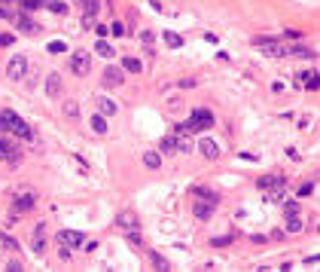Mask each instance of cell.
I'll list each match as a JSON object with an SVG mask.
<instances>
[{"mask_svg":"<svg viewBox=\"0 0 320 272\" xmlns=\"http://www.w3.org/2000/svg\"><path fill=\"white\" fill-rule=\"evenodd\" d=\"M37 202H40V196H37V190H34V187H18V190L13 193V205H16L18 214L37 208Z\"/></svg>","mask_w":320,"mask_h":272,"instance_id":"cell-1","label":"cell"},{"mask_svg":"<svg viewBox=\"0 0 320 272\" xmlns=\"http://www.w3.org/2000/svg\"><path fill=\"white\" fill-rule=\"evenodd\" d=\"M67 67H71V74L86 77V74H91V55L86 49H76V52H71V58H67Z\"/></svg>","mask_w":320,"mask_h":272,"instance_id":"cell-2","label":"cell"},{"mask_svg":"<svg viewBox=\"0 0 320 272\" xmlns=\"http://www.w3.org/2000/svg\"><path fill=\"white\" fill-rule=\"evenodd\" d=\"M211 126H213V113H211V110L196 107V110L189 113V122H186L189 132H204V129H211Z\"/></svg>","mask_w":320,"mask_h":272,"instance_id":"cell-3","label":"cell"},{"mask_svg":"<svg viewBox=\"0 0 320 272\" xmlns=\"http://www.w3.org/2000/svg\"><path fill=\"white\" fill-rule=\"evenodd\" d=\"M256 46L266 52V55H274V58H287V46H281V43L271 40V37H256Z\"/></svg>","mask_w":320,"mask_h":272,"instance_id":"cell-4","label":"cell"},{"mask_svg":"<svg viewBox=\"0 0 320 272\" xmlns=\"http://www.w3.org/2000/svg\"><path fill=\"white\" fill-rule=\"evenodd\" d=\"M61 92H64L61 74H46V98H61Z\"/></svg>","mask_w":320,"mask_h":272,"instance_id":"cell-5","label":"cell"},{"mask_svg":"<svg viewBox=\"0 0 320 272\" xmlns=\"http://www.w3.org/2000/svg\"><path fill=\"white\" fill-rule=\"evenodd\" d=\"M25 71H28V58H25V55H13V58H9V64H6V74L13 77V80H21V77H25Z\"/></svg>","mask_w":320,"mask_h":272,"instance_id":"cell-6","label":"cell"},{"mask_svg":"<svg viewBox=\"0 0 320 272\" xmlns=\"http://www.w3.org/2000/svg\"><path fill=\"white\" fill-rule=\"evenodd\" d=\"M31 251L34 254H43L46 251V223H37L31 233Z\"/></svg>","mask_w":320,"mask_h":272,"instance_id":"cell-7","label":"cell"},{"mask_svg":"<svg viewBox=\"0 0 320 272\" xmlns=\"http://www.w3.org/2000/svg\"><path fill=\"white\" fill-rule=\"evenodd\" d=\"M0 156H3L9 165H18V162H21V156H18V150H16V144H13V141H6V138H0Z\"/></svg>","mask_w":320,"mask_h":272,"instance_id":"cell-8","label":"cell"},{"mask_svg":"<svg viewBox=\"0 0 320 272\" xmlns=\"http://www.w3.org/2000/svg\"><path fill=\"white\" fill-rule=\"evenodd\" d=\"M213 208H216V205H211V202L196 199V205H192V214H196L198 220H211V217H213Z\"/></svg>","mask_w":320,"mask_h":272,"instance_id":"cell-9","label":"cell"},{"mask_svg":"<svg viewBox=\"0 0 320 272\" xmlns=\"http://www.w3.org/2000/svg\"><path fill=\"white\" fill-rule=\"evenodd\" d=\"M58 242L64 248H73V245H83L86 239H83V233H76V230H61L58 233Z\"/></svg>","mask_w":320,"mask_h":272,"instance_id":"cell-10","label":"cell"},{"mask_svg":"<svg viewBox=\"0 0 320 272\" xmlns=\"http://www.w3.org/2000/svg\"><path fill=\"white\" fill-rule=\"evenodd\" d=\"M274 187H287V177H284V175H266V177H259V190H274Z\"/></svg>","mask_w":320,"mask_h":272,"instance_id":"cell-11","label":"cell"},{"mask_svg":"<svg viewBox=\"0 0 320 272\" xmlns=\"http://www.w3.org/2000/svg\"><path fill=\"white\" fill-rule=\"evenodd\" d=\"M101 80H104V86H122L125 74L119 71V67H107V71H104V77H101Z\"/></svg>","mask_w":320,"mask_h":272,"instance_id":"cell-12","label":"cell"},{"mask_svg":"<svg viewBox=\"0 0 320 272\" xmlns=\"http://www.w3.org/2000/svg\"><path fill=\"white\" fill-rule=\"evenodd\" d=\"M13 19H16V25H18L21 34H37V31H40V25H37L34 19H28V16H13Z\"/></svg>","mask_w":320,"mask_h":272,"instance_id":"cell-13","label":"cell"},{"mask_svg":"<svg viewBox=\"0 0 320 272\" xmlns=\"http://www.w3.org/2000/svg\"><path fill=\"white\" fill-rule=\"evenodd\" d=\"M9 132H13L16 138H31V129H28V122L21 119V117H16V119H13V126H9Z\"/></svg>","mask_w":320,"mask_h":272,"instance_id":"cell-14","label":"cell"},{"mask_svg":"<svg viewBox=\"0 0 320 272\" xmlns=\"http://www.w3.org/2000/svg\"><path fill=\"white\" fill-rule=\"evenodd\" d=\"M287 55H290V58H317V52L311 49V46H287Z\"/></svg>","mask_w":320,"mask_h":272,"instance_id":"cell-15","label":"cell"},{"mask_svg":"<svg viewBox=\"0 0 320 272\" xmlns=\"http://www.w3.org/2000/svg\"><path fill=\"white\" fill-rule=\"evenodd\" d=\"M98 113H104V117H113V113H116V101L101 95V98H98Z\"/></svg>","mask_w":320,"mask_h":272,"instance_id":"cell-16","label":"cell"},{"mask_svg":"<svg viewBox=\"0 0 320 272\" xmlns=\"http://www.w3.org/2000/svg\"><path fill=\"white\" fill-rule=\"evenodd\" d=\"M116 223L122 226V230H125V233H134V230H137V220H134V214H131V211H125V214H119V220H116Z\"/></svg>","mask_w":320,"mask_h":272,"instance_id":"cell-17","label":"cell"},{"mask_svg":"<svg viewBox=\"0 0 320 272\" xmlns=\"http://www.w3.org/2000/svg\"><path fill=\"white\" fill-rule=\"evenodd\" d=\"M198 147H201V153L208 156V159H216V156H220V144L216 141H201Z\"/></svg>","mask_w":320,"mask_h":272,"instance_id":"cell-18","label":"cell"},{"mask_svg":"<svg viewBox=\"0 0 320 272\" xmlns=\"http://www.w3.org/2000/svg\"><path fill=\"white\" fill-rule=\"evenodd\" d=\"M146 254H150V263H153L156 269H162V272H168V269H171V263H168V260H165L162 254H159V251H146Z\"/></svg>","mask_w":320,"mask_h":272,"instance_id":"cell-19","label":"cell"},{"mask_svg":"<svg viewBox=\"0 0 320 272\" xmlns=\"http://www.w3.org/2000/svg\"><path fill=\"white\" fill-rule=\"evenodd\" d=\"M79 6H83V16H98L101 0H79Z\"/></svg>","mask_w":320,"mask_h":272,"instance_id":"cell-20","label":"cell"},{"mask_svg":"<svg viewBox=\"0 0 320 272\" xmlns=\"http://www.w3.org/2000/svg\"><path fill=\"white\" fill-rule=\"evenodd\" d=\"M143 165L146 168H159V165H162V153H156V150L143 153Z\"/></svg>","mask_w":320,"mask_h":272,"instance_id":"cell-21","label":"cell"},{"mask_svg":"<svg viewBox=\"0 0 320 272\" xmlns=\"http://www.w3.org/2000/svg\"><path fill=\"white\" fill-rule=\"evenodd\" d=\"M91 129H95L98 135H107V119H104V113H95V117H91Z\"/></svg>","mask_w":320,"mask_h":272,"instance_id":"cell-22","label":"cell"},{"mask_svg":"<svg viewBox=\"0 0 320 272\" xmlns=\"http://www.w3.org/2000/svg\"><path fill=\"white\" fill-rule=\"evenodd\" d=\"M122 67H125V71H131V74H141V58H134V55H125V58H122Z\"/></svg>","mask_w":320,"mask_h":272,"instance_id":"cell-23","label":"cell"},{"mask_svg":"<svg viewBox=\"0 0 320 272\" xmlns=\"http://www.w3.org/2000/svg\"><path fill=\"white\" fill-rule=\"evenodd\" d=\"M13 119H16V113H13V110H0V132H9Z\"/></svg>","mask_w":320,"mask_h":272,"instance_id":"cell-24","label":"cell"},{"mask_svg":"<svg viewBox=\"0 0 320 272\" xmlns=\"http://www.w3.org/2000/svg\"><path fill=\"white\" fill-rule=\"evenodd\" d=\"M95 49H98V55H104V58H113V55H116V49H113V46H110V43H107L104 37L98 40V46H95Z\"/></svg>","mask_w":320,"mask_h":272,"instance_id":"cell-25","label":"cell"},{"mask_svg":"<svg viewBox=\"0 0 320 272\" xmlns=\"http://www.w3.org/2000/svg\"><path fill=\"white\" fill-rule=\"evenodd\" d=\"M165 43H168L171 49H180L183 46V37H180V34H174V31H165Z\"/></svg>","mask_w":320,"mask_h":272,"instance_id":"cell-26","label":"cell"},{"mask_svg":"<svg viewBox=\"0 0 320 272\" xmlns=\"http://www.w3.org/2000/svg\"><path fill=\"white\" fill-rule=\"evenodd\" d=\"M16 3L25 9V13H31V9H40V6H46V0H16Z\"/></svg>","mask_w":320,"mask_h":272,"instance_id":"cell-27","label":"cell"},{"mask_svg":"<svg viewBox=\"0 0 320 272\" xmlns=\"http://www.w3.org/2000/svg\"><path fill=\"white\" fill-rule=\"evenodd\" d=\"M177 150V147H174V135H168V138H162V144H159V153H174Z\"/></svg>","mask_w":320,"mask_h":272,"instance_id":"cell-28","label":"cell"},{"mask_svg":"<svg viewBox=\"0 0 320 272\" xmlns=\"http://www.w3.org/2000/svg\"><path fill=\"white\" fill-rule=\"evenodd\" d=\"M196 196L204 199V202H211V205H220V196H216V193H211V190H196Z\"/></svg>","mask_w":320,"mask_h":272,"instance_id":"cell-29","label":"cell"},{"mask_svg":"<svg viewBox=\"0 0 320 272\" xmlns=\"http://www.w3.org/2000/svg\"><path fill=\"white\" fill-rule=\"evenodd\" d=\"M287 233H302V220L296 217V214H290V220H287Z\"/></svg>","mask_w":320,"mask_h":272,"instance_id":"cell-30","label":"cell"},{"mask_svg":"<svg viewBox=\"0 0 320 272\" xmlns=\"http://www.w3.org/2000/svg\"><path fill=\"white\" fill-rule=\"evenodd\" d=\"M64 117H71V119H76V117H79V107H76V101H67V104H64Z\"/></svg>","mask_w":320,"mask_h":272,"instance_id":"cell-31","label":"cell"},{"mask_svg":"<svg viewBox=\"0 0 320 272\" xmlns=\"http://www.w3.org/2000/svg\"><path fill=\"white\" fill-rule=\"evenodd\" d=\"M46 6H49L52 13H58V16H64V13H67V3H61V0H52V3H46Z\"/></svg>","mask_w":320,"mask_h":272,"instance_id":"cell-32","label":"cell"},{"mask_svg":"<svg viewBox=\"0 0 320 272\" xmlns=\"http://www.w3.org/2000/svg\"><path fill=\"white\" fill-rule=\"evenodd\" d=\"M153 40H156L153 31H141V43H143V46H153Z\"/></svg>","mask_w":320,"mask_h":272,"instance_id":"cell-33","label":"cell"},{"mask_svg":"<svg viewBox=\"0 0 320 272\" xmlns=\"http://www.w3.org/2000/svg\"><path fill=\"white\" fill-rule=\"evenodd\" d=\"M0 242H3V248H9V251H16V248H18V242H13L6 233H0Z\"/></svg>","mask_w":320,"mask_h":272,"instance_id":"cell-34","label":"cell"},{"mask_svg":"<svg viewBox=\"0 0 320 272\" xmlns=\"http://www.w3.org/2000/svg\"><path fill=\"white\" fill-rule=\"evenodd\" d=\"M311 193H314V184H302V187H299V193H296V196H299V199H305V196H311Z\"/></svg>","mask_w":320,"mask_h":272,"instance_id":"cell-35","label":"cell"},{"mask_svg":"<svg viewBox=\"0 0 320 272\" xmlns=\"http://www.w3.org/2000/svg\"><path fill=\"white\" fill-rule=\"evenodd\" d=\"M110 34H113V37H122V34H125V25H119V21H113V25H110Z\"/></svg>","mask_w":320,"mask_h":272,"instance_id":"cell-36","label":"cell"},{"mask_svg":"<svg viewBox=\"0 0 320 272\" xmlns=\"http://www.w3.org/2000/svg\"><path fill=\"white\" fill-rule=\"evenodd\" d=\"M64 49H67V46H64L61 40H52V43H49V52H55V55H58V52H64Z\"/></svg>","mask_w":320,"mask_h":272,"instance_id":"cell-37","label":"cell"},{"mask_svg":"<svg viewBox=\"0 0 320 272\" xmlns=\"http://www.w3.org/2000/svg\"><path fill=\"white\" fill-rule=\"evenodd\" d=\"M296 211H299V205H296V202H287V205H284V214H287V217H290V214H296Z\"/></svg>","mask_w":320,"mask_h":272,"instance_id":"cell-38","label":"cell"},{"mask_svg":"<svg viewBox=\"0 0 320 272\" xmlns=\"http://www.w3.org/2000/svg\"><path fill=\"white\" fill-rule=\"evenodd\" d=\"M83 28H86V31L95 28V16H83Z\"/></svg>","mask_w":320,"mask_h":272,"instance_id":"cell-39","label":"cell"},{"mask_svg":"<svg viewBox=\"0 0 320 272\" xmlns=\"http://www.w3.org/2000/svg\"><path fill=\"white\" fill-rule=\"evenodd\" d=\"M0 46H13V34H0Z\"/></svg>","mask_w":320,"mask_h":272,"instance_id":"cell-40","label":"cell"},{"mask_svg":"<svg viewBox=\"0 0 320 272\" xmlns=\"http://www.w3.org/2000/svg\"><path fill=\"white\" fill-rule=\"evenodd\" d=\"M95 34H98V37H107L110 28H104V25H98V21H95Z\"/></svg>","mask_w":320,"mask_h":272,"instance_id":"cell-41","label":"cell"},{"mask_svg":"<svg viewBox=\"0 0 320 272\" xmlns=\"http://www.w3.org/2000/svg\"><path fill=\"white\" fill-rule=\"evenodd\" d=\"M229 242H232V239H229V235H223V239H213V242H211V245H216V248H226V245H229Z\"/></svg>","mask_w":320,"mask_h":272,"instance_id":"cell-42","label":"cell"},{"mask_svg":"<svg viewBox=\"0 0 320 272\" xmlns=\"http://www.w3.org/2000/svg\"><path fill=\"white\" fill-rule=\"evenodd\" d=\"M305 80H308V71H299V74H296V83H299V86H305Z\"/></svg>","mask_w":320,"mask_h":272,"instance_id":"cell-43","label":"cell"},{"mask_svg":"<svg viewBox=\"0 0 320 272\" xmlns=\"http://www.w3.org/2000/svg\"><path fill=\"white\" fill-rule=\"evenodd\" d=\"M0 16H3V19H9V16H13V13H9V9H6L3 3H0Z\"/></svg>","mask_w":320,"mask_h":272,"instance_id":"cell-44","label":"cell"}]
</instances>
